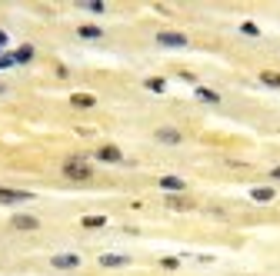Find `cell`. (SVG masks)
Segmentation results:
<instances>
[{
    "mask_svg": "<svg viewBox=\"0 0 280 276\" xmlns=\"http://www.w3.org/2000/svg\"><path fill=\"white\" fill-rule=\"evenodd\" d=\"M193 93H197V100H207V103H220V93H217V90H210V87H197Z\"/></svg>",
    "mask_w": 280,
    "mask_h": 276,
    "instance_id": "obj_11",
    "label": "cell"
},
{
    "mask_svg": "<svg viewBox=\"0 0 280 276\" xmlns=\"http://www.w3.org/2000/svg\"><path fill=\"white\" fill-rule=\"evenodd\" d=\"M90 163H84V160H67L64 163V177L67 180H90Z\"/></svg>",
    "mask_w": 280,
    "mask_h": 276,
    "instance_id": "obj_1",
    "label": "cell"
},
{
    "mask_svg": "<svg viewBox=\"0 0 280 276\" xmlns=\"http://www.w3.org/2000/svg\"><path fill=\"white\" fill-rule=\"evenodd\" d=\"M7 67H13V57H0V70H7Z\"/></svg>",
    "mask_w": 280,
    "mask_h": 276,
    "instance_id": "obj_21",
    "label": "cell"
},
{
    "mask_svg": "<svg viewBox=\"0 0 280 276\" xmlns=\"http://www.w3.org/2000/svg\"><path fill=\"white\" fill-rule=\"evenodd\" d=\"M80 10H87V13H103V10H107V3H100V0H87V3H80Z\"/></svg>",
    "mask_w": 280,
    "mask_h": 276,
    "instance_id": "obj_17",
    "label": "cell"
},
{
    "mask_svg": "<svg viewBox=\"0 0 280 276\" xmlns=\"http://www.w3.org/2000/svg\"><path fill=\"white\" fill-rule=\"evenodd\" d=\"M97 160H103V163H120L123 153L117 146H100V150H97Z\"/></svg>",
    "mask_w": 280,
    "mask_h": 276,
    "instance_id": "obj_6",
    "label": "cell"
},
{
    "mask_svg": "<svg viewBox=\"0 0 280 276\" xmlns=\"http://www.w3.org/2000/svg\"><path fill=\"white\" fill-rule=\"evenodd\" d=\"M7 40H10V37H7V33H3V30H0V47H3V44H7Z\"/></svg>",
    "mask_w": 280,
    "mask_h": 276,
    "instance_id": "obj_23",
    "label": "cell"
},
{
    "mask_svg": "<svg viewBox=\"0 0 280 276\" xmlns=\"http://www.w3.org/2000/svg\"><path fill=\"white\" fill-rule=\"evenodd\" d=\"M250 197L257 200V203H270V200L277 197V193H274L270 187H254V190H250Z\"/></svg>",
    "mask_w": 280,
    "mask_h": 276,
    "instance_id": "obj_10",
    "label": "cell"
},
{
    "mask_svg": "<svg viewBox=\"0 0 280 276\" xmlns=\"http://www.w3.org/2000/svg\"><path fill=\"white\" fill-rule=\"evenodd\" d=\"M27 60H34V47H20L13 54V64H27Z\"/></svg>",
    "mask_w": 280,
    "mask_h": 276,
    "instance_id": "obj_16",
    "label": "cell"
},
{
    "mask_svg": "<svg viewBox=\"0 0 280 276\" xmlns=\"http://www.w3.org/2000/svg\"><path fill=\"white\" fill-rule=\"evenodd\" d=\"M157 44L160 47H187V37H184V33L167 30V33H157Z\"/></svg>",
    "mask_w": 280,
    "mask_h": 276,
    "instance_id": "obj_4",
    "label": "cell"
},
{
    "mask_svg": "<svg viewBox=\"0 0 280 276\" xmlns=\"http://www.w3.org/2000/svg\"><path fill=\"white\" fill-rule=\"evenodd\" d=\"M130 263V256H123V253H103L100 256V266H127Z\"/></svg>",
    "mask_w": 280,
    "mask_h": 276,
    "instance_id": "obj_7",
    "label": "cell"
},
{
    "mask_svg": "<svg viewBox=\"0 0 280 276\" xmlns=\"http://www.w3.org/2000/svg\"><path fill=\"white\" fill-rule=\"evenodd\" d=\"M70 103H74V107H93L97 100L90 97V93H74V97H70Z\"/></svg>",
    "mask_w": 280,
    "mask_h": 276,
    "instance_id": "obj_13",
    "label": "cell"
},
{
    "mask_svg": "<svg viewBox=\"0 0 280 276\" xmlns=\"http://www.w3.org/2000/svg\"><path fill=\"white\" fill-rule=\"evenodd\" d=\"M154 137H157V143H167V146H177V143H184V137H180V130H170V127L157 130Z\"/></svg>",
    "mask_w": 280,
    "mask_h": 276,
    "instance_id": "obj_5",
    "label": "cell"
},
{
    "mask_svg": "<svg viewBox=\"0 0 280 276\" xmlns=\"http://www.w3.org/2000/svg\"><path fill=\"white\" fill-rule=\"evenodd\" d=\"M50 266H54V270H77L80 256L77 253H57V256H50Z\"/></svg>",
    "mask_w": 280,
    "mask_h": 276,
    "instance_id": "obj_3",
    "label": "cell"
},
{
    "mask_svg": "<svg viewBox=\"0 0 280 276\" xmlns=\"http://www.w3.org/2000/svg\"><path fill=\"white\" fill-rule=\"evenodd\" d=\"M27 200H34V193H27V190H10V187H0V203H27Z\"/></svg>",
    "mask_w": 280,
    "mask_h": 276,
    "instance_id": "obj_2",
    "label": "cell"
},
{
    "mask_svg": "<svg viewBox=\"0 0 280 276\" xmlns=\"http://www.w3.org/2000/svg\"><path fill=\"white\" fill-rule=\"evenodd\" d=\"M80 37H84V40H100L103 33H100V27H80Z\"/></svg>",
    "mask_w": 280,
    "mask_h": 276,
    "instance_id": "obj_18",
    "label": "cell"
},
{
    "mask_svg": "<svg viewBox=\"0 0 280 276\" xmlns=\"http://www.w3.org/2000/svg\"><path fill=\"white\" fill-rule=\"evenodd\" d=\"M260 83H264V87H277V90H280V73H270V70H264V73H260Z\"/></svg>",
    "mask_w": 280,
    "mask_h": 276,
    "instance_id": "obj_15",
    "label": "cell"
},
{
    "mask_svg": "<svg viewBox=\"0 0 280 276\" xmlns=\"http://www.w3.org/2000/svg\"><path fill=\"white\" fill-rule=\"evenodd\" d=\"M270 177H274V180H280V166H274V170H270Z\"/></svg>",
    "mask_w": 280,
    "mask_h": 276,
    "instance_id": "obj_22",
    "label": "cell"
},
{
    "mask_svg": "<svg viewBox=\"0 0 280 276\" xmlns=\"http://www.w3.org/2000/svg\"><path fill=\"white\" fill-rule=\"evenodd\" d=\"M144 87L150 90V93H164V87H167V83H164L160 77H147V80H144Z\"/></svg>",
    "mask_w": 280,
    "mask_h": 276,
    "instance_id": "obj_14",
    "label": "cell"
},
{
    "mask_svg": "<svg viewBox=\"0 0 280 276\" xmlns=\"http://www.w3.org/2000/svg\"><path fill=\"white\" fill-rule=\"evenodd\" d=\"M13 226H17V230H37V226H40V220H37V216H23V213H20V216H13Z\"/></svg>",
    "mask_w": 280,
    "mask_h": 276,
    "instance_id": "obj_8",
    "label": "cell"
},
{
    "mask_svg": "<svg viewBox=\"0 0 280 276\" xmlns=\"http://www.w3.org/2000/svg\"><path fill=\"white\" fill-rule=\"evenodd\" d=\"M240 30H244L247 37H260V30H257V23H240Z\"/></svg>",
    "mask_w": 280,
    "mask_h": 276,
    "instance_id": "obj_19",
    "label": "cell"
},
{
    "mask_svg": "<svg viewBox=\"0 0 280 276\" xmlns=\"http://www.w3.org/2000/svg\"><path fill=\"white\" fill-rule=\"evenodd\" d=\"M177 263H180L177 256H164V270H177Z\"/></svg>",
    "mask_w": 280,
    "mask_h": 276,
    "instance_id": "obj_20",
    "label": "cell"
},
{
    "mask_svg": "<svg viewBox=\"0 0 280 276\" xmlns=\"http://www.w3.org/2000/svg\"><path fill=\"white\" fill-rule=\"evenodd\" d=\"M80 226H84V230H100V226H107V216H84Z\"/></svg>",
    "mask_w": 280,
    "mask_h": 276,
    "instance_id": "obj_12",
    "label": "cell"
},
{
    "mask_svg": "<svg viewBox=\"0 0 280 276\" xmlns=\"http://www.w3.org/2000/svg\"><path fill=\"white\" fill-rule=\"evenodd\" d=\"M160 190H167V193H180V190H184V180H180V177H160Z\"/></svg>",
    "mask_w": 280,
    "mask_h": 276,
    "instance_id": "obj_9",
    "label": "cell"
}]
</instances>
